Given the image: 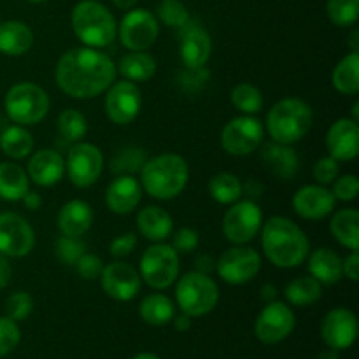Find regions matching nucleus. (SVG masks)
<instances>
[{"label": "nucleus", "mask_w": 359, "mask_h": 359, "mask_svg": "<svg viewBox=\"0 0 359 359\" xmlns=\"http://www.w3.org/2000/svg\"><path fill=\"white\" fill-rule=\"evenodd\" d=\"M28 2H34V4H41V2H46V0H28Z\"/></svg>", "instance_id": "60"}, {"label": "nucleus", "mask_w": 359, "mask_h": 359, "mask_svg": "<svg viewBox=\"0 0 359 359\" xmlns=\"http://www.w3.org/2000/svg\"><path fill=\"white\" fill-rule=\"evenodd\" d=\"M312 119L314 114L311 105L300 98H284L270 109L266 116V130L273 142L291 146L307 135Z\"/></svg>", "instance_id": "5"}, {"label": "nucleus", "mask_w": 359, "mask_h": 359, "mask_svg": "<svg viewBox=\"0 0 359 359\" xmlns=\"http://www.w3.org/2000/svg\"><path fill=\"white\" fill-rule=\"evenodd\" d=\"M263 212L252 200L235 203L228 209L223 219V231L233 244L242 245L256 237L262 230Z\"/></svg>", "instance_id": "13"}, {"label": "nucleus", "mask_w": 359, "mask_h": 359, "mask_svg": "<svg viewBox=\"0 0 359 359\" xmlns=\"http://www.w3.org/2000/svg\"><path fill=\"white\" fill-rule=\"evenodd\" d=\"M146 161V153L140 147H125L112 158L111 170L116 175H133L142 170Z\"/></svg>", "instance_id": "39"}, {"label": "nucleus", "mask_w": 359, "mask_h": 359, "mask_svg": "<svg viewBox=\"0 0 359 359\" xmlns=\"http://www.w3.org/2000/svg\"><path fill=\"white\" fill-rule=\"evenodd\" d=\"M84 252H86V244L77 237H65V235H62L58 242H56V256H58V259L63 265L74 266Z\"/></svg>", "instance_id": "42"}, {"label": "nucleus", "mask_w": 359, "mask_h": 359, "mask_svg": "<svg viewBox=\"0 0 359 359\" xmlns=\"http://www.w3.org/2000/svg\"><path fill=\"white\" fill-rule=\"evenodd\" d=\"M312 174L319 184H332L339 177V161L333 160L332 156L321 158L319 161H316Z\"/></svg>", "instance_id": "47"}, {"label": "nucleus", "mask_w": 359, "mask_h": 359, "mask_svg": "<svg viewBox=\"0 0 359 359\" xmlns=\"http://www.w3.org/2000/svg\"><path fill=\"white\" fill-rule=\"evenodd\" d=\"M172 321H174V326L177 332H188L191 328V318L188 314H184V312L181 316H174Z\"/></svg>", "instance_id": "53"}, {"label": "nucleus", "mask_w": 359, "mask_h": 359, "mask_svg": "<svg viewBox=\"0 0 359 359\" xmlns=\"http://www.w3.org/2000/svg\"><path fill=\"white\" fill-rule=\"evenodd\" d=\"M326 13L337 27H353L359 16V0H328Z\"/></svg>", "instance_id": "40"}, {"label": "nucleus", "mask_w": 359, "mask_h": 359, "mask_svg": "<svg viewBox=\"0 0 359 359\" xmlns=\"http://www.w3.org/2000/svg\"><path fill=\"white\" fill-rule=\"evenodd\" d=\"M177 305L189 318L209 314L219 302L217 284L207 273L188 272L179 279L175 287Z\"/></svg>", "instance_id": "6"}, {"label": "nucleus", "mask_w": 359, "mask_h": 359, "mask_svg": "<svg viewBox=\"0 0 359 359\" xmlns=\"http://www.w3.org/2000/svg\"><path fill=\"white\" fill-rule=\"evenodd\" d=\"M112 2H114V6L119 7V9L128 11V9H133V7H135V4L139 2V0H112Z\"/></svg>", "instance_id": "56"}, {"label": "nucleus", "mask_w": 359, "mask_h": 359, "mask_svg": "<svg viewBox=\"0 0 359 359\" xmlns=\"http://www.w3.org/2000/svg\"><path fill=\"white\" fill-rule=\"evenodd\" d=\"M216 270L224 283L241 286L258 276L262 270V258L255 249L235 245L219 256L216 262Z\"/></svg>", "instance_id": "9"}, {"label": "nucleus", "mask_w": 359, "mask_h": 359, "mask_svg": "<svg viewBox=\"0 0 359 359\" xmlns=\"http://www.w3.org/2000/svg\"><path fill=\"white\" fill-rule=\"evenodd\" d=\"M337 198L325 186L309 184L298 189L293 196L294 212L309 221L325 219L335 209Z\"/></svg>", "instance_id": "19"}, {"label": "nucleus", "mask_w": 359, "mask_h": 359, "mask_svg": "<svg viewBox=\"0 0 359 359\" xmlns=\"http://www.w3.org/2000/svg\"><path fill=\"white\" fill-rule=\"evenodd\" d=\"M333 86L344 95H356L359 91V55L353 51L339 62L333 70Z\"/></svg>", "instance_id": "33"}, {"label": "nucleus", "mask_w": 359, "mask_h": 359, "mask_svg": "<svg viewBox=\"0 0 359 359\" xmlns=\"http://www.w3.org/2000/svg\"><path fill=\"white\" fill-rule=\"evenodd\" d=\"M93 224V210L84 200H70L60 209L58 228L65 237L81 238Z\"/></svg>", "instance_id": "25"}, {"label": "nucleus", "mask_w": 359, "mask_h": 359, "mask_svg": "<svg viewBox=\"0 0 359 359\" xmlns=\"http://www.w3.org/2000/svg\"><path fill=\"white\" fill-rule=\"evenodd\" d=\"M323 340L335 351L353 347L358 339V318L349 309H333L325 316L321 325Z\"/></svg>", "instance_id": "17"}, {"label": "nucleus", "mask_w": 359, "mask_h": 359, "mask_svg": "<svg viewBox=\"0 0 359 359\" xmlns=\"http://www.w3.org/2000/svg\"><path fill=\"white\" fill-rule=\"evenodd\" d=\"M142 95L132 81L111 84L105 97V114L114 125H130L139 116Z\"/></svg>", "instance_id": "16"}, {"label": "nucleus", "mask_w": 359, "mask_h": 359, "mask_svg": "<svg viewBox=\"0 0 359 359\" xmlns=\"http://www.w3.org/2000/svg\"><path fill=\"white\" fill-rule=\"evenodd\" d=\"M7 116L21 126L37 125L48 116L49 97L34 83L14 84L4 100Z\"/></svg>", "instance_id": "7"}, {"label": "nucleus", "mask_w": 359, "mask_h": 359, "mask_svg": "<svg viewBox=\"0 0 359 359\" xmlns=\"http://www.w3.org/2000/svg\"><path fill=\"white\" fill-rule=\"evenodd\" d=\"M28 186H30V179L23 167L11 161L0 163V198L7 202L23 200V196L30 191Z\"/></svg>", "instance_id": "29"}, {"label": "nucleus", "mask_w": 359, "mask_h": 359, "mask_svg": "<svg viewBox=\"0 0 359 359\" xmlns=\"http://www.w3.org/2000/svg\"><path fill=\"white\" fill-rule=\"evenodd\" d=\"M140 276L153 290H167L179 276V255L167 244L146 249L140 258Z\"/></svg>", "instance_id": "8"}, {"label": "nucleus", "mask_w": 359, "mask_h": 359, "mask_svg": "<svg viewBox=\"0 0 359 359\" xmlns=\"http://www.w3.org/2000/svg\"><path fill=\"white\" fill-rule=\"evenodd\" d=\"M11 273H13V270H11L9 259H7V256L0 255V290L9 284Z\"/></svg>", "instance_id": "51"}, {"label": "nucleus", "mask_w": 359, "mask_h": 359, "mask_svg": "<svg viewBox=\"0 0 359 359\" xmlns=\"http://www.w3.org/2000/svg\"><path fill=\"white\" fill-rule=\"evenodd\" d=\"M137 245V237L133 233H125L119 235L112 241L111 244V255L114 258H123V256H128L130 252L135 249Z\"/></svg>", "instance_id": "49"}, {"label": "nucleus", "mask_w": 359, "mask_h": 359, "mask_svg": "<svg viewBox=\"0 0 359 359\" xmlns=\"http://www.w3.org/2000/svg\"><path fill=\"white\" fill-rule=\"evenodd\" d=\"M262 160L280 181H291L298 172V154L287 144L269 142L262 149Z\"/></svg>", "instance_id": "24"}, {"label": "nucleus", "mask_w": 359, "mask_h": 359, "mask_svg": "<svg viewBox=\"0 0 359 359\" xmlns=\"http://www.w3.org/2000/svg\"><path fill=\"white\" fill-rule=\"evenodd\" d=\"M28 179L42 188L58 184L65 174V160L53 149H41L28 161Z\"/></svg>", "instance_id": "22"}, {"label": "nucleus", "mask_w": 359, "mask_h": 359, "mask_svg": "<svg viewBox=\"0 0 359 359\" xmlns=\"http://www.w3.org/2000/svg\"><path fill=\"white\" fill-rule=\"evenodd\" d=\"M318 359H340L339 351H335V349H332V347H328V349H325V351H321V353H319Z\"/></svg>", "instance_id": "57"}, {"label": "nucleus", "mask_w": 359, "mask_h": 359, "mask_svg": "<svg viewBox=\"0 0 359 359\" xmlns=\"http://www.w3.org/2000/svg\"><path fill=\"white\" fill-rule=\"evenodd\" d=\"M286 298L290 300L291 305L297 307H309V305L316 304L321 298L323 287L321 283L314 279V277H297L291 280L284 291Z\"/></svg>", "instance_id": "35"}, {"label": "nucleus", "mask_w": 359, "mask_h": 359, "mask_svg": "<svg viewBox=\"0 0 359 359\" xmlns=\"http://www.w3.org/2000/svg\"><path fill=\"white\" fill-rule=\"evenodd\" d=\"M333 237L351 251L359 248V212L356 209H344L333 216L330 223Z\"/></svg>", "instance_id": "30"}, {"label": "nucleus", "mask_w": 359, "mask_h": 359, "mask_svg": "<svg viewBox=\"0 0 359 359\" xmlns=\"http://www.w3.org/2000/svg\"><path fill=\"white\" fill-rule=\"evenodd\" d=\"M114 62L95 48L67 51L56 65V83L72 98H93L109 90L116 79Z\"/></svg>", "instance_id": "1"}, {"label": "nucleus", "mask_w": 359, "mask_h": 359, "mask_svg": "<svg viewBox=\"0 0 359 359\" xmlns=\"http://www.w3.org/2000/svg\"><path fill=\"white\" fill-rule=\"evenodd\" d=\"M198 233L195 230H191V228H181V230H177V233H174L172 249L177 255H189V252H193L198 248Z\"/></svg>", "instance_id": "46"}, {"label": "nucleus", "mask_w": 359, "mask_h": 359, "mask_svg": "<svg viewBox=\"0 0 359 359\" xmlns=\"http://www.w3.org/2000/svg\"><path fill=\"white\" fill-rule=\"evenodd\" d=\"M359 191V182L358 177L353 174L340 175L333 181V196L337 200H342V202H351L358 196Z\"/></svg>", "instance_id": "45"}, {"label": "nucleus", "mask_w": 359, "mask_h": 359, "mask_svg": "<svg viewBox=\"0 0 359 359\" xmlns=\"http://www.w3.org/2000/svg\"><path fill=\"white\" fill-rule=\"evenodd\" d=\"M263 144V125L251 116H241L228 123L221 133V146L228 154L248 156Z\"/></svg>", "instance_id": "12"}, {"label": "nucleus", "mask_w": 359, "mask_h": 359, "mask_svg": "<svg viewBox=\"0 0 359 359\" xmlns=\"http://www.w3.org/2000/svg\"><path fill=\"white\" fill-rule=\"evenodd\" d=\"M297 319L293 311L283 302H269L265 309L259 312L255 323V335L263 344H279L293 333Z\"/></svg>", "instance_id": "14"}, {"label": "nucleus", "mask_w": 359, "mask_h": 359, "mask_svg": "<svg viewBox=\"0 0 359 359\" xmlns=\"http://www.w3.org/2000/svg\"><path fill=\"white\" fill-rule=\"evenodd\" d=\"M74 266H76L77 273L86 280L98 279L102 276V270H104L102 259L95 255H86V252L77 259V263Z\"/></svg>", "instance_id": "48"}, {"label": "nucleus", "mask_w": 359, "mask_h": 359, "mask_svg": "<svg viewBox=\"0 0 359 359\" xmlns=\"http://www.w3.org/2000/svg\"><path fill=\"white\" fill-rule=\"evenodd\" d=\"M231 104L244 114H256L263 107V95L252 84L241 83L231 90Z\"/></svg>", "instance_id": "38"}, {"label": "nucleus", "mask_w": 359, "mask_h": 359, "mask_svg": "<svg viewBox=\"0 0 359 359\" xmlns=\"http://www.w3.org/2000/svg\"><path fill=\"white\" fill-rule=\"evenodd\" d=\"M23 202H25V205H27V209L35 210V209H39V207H41L42 198H41V195H39V193L28 191L27 195L23 196Z\"/></svg>", "instance_id": "54"}, {"label": "nucleus", "mask_w": 359, "mask_h": 359, "mask_svg": "<svg viewBox=\"0 0 359 359\" xmlns=\"http://www.w3.org/2000/svg\"><path fill=\"white\" fill-rule=\"evenodd\" d=\"M119 72L126 81H135V83H144L151 79L156 72V62L151 55L144 51H132L121 58L118 65Z\"/></svg>", "instance_id": "31"}, {"label": "nucleus", "mask_w": 359, "mask_h": 359, "mask_svg": "<svg viewBox=\"0 0 359 359\" xmlns=\"http://www.w3.org/2000/svg\"><path fill=\"white\" fill-rule=\"evenodd\" d=\"M181 41H179V51L181 60L189 70H198L209 62L210 51H212V41L207 34L205 28L198 25H184L181 28Z\"/></svg>", "instance_id": "20"}, {"label": "nucleus", "mask_w": 359, "mask_h": 359, "mask_svg": "<svg viewBox=\"0 0 359 359\" xmlns=\"http://www.w3.org/2000/svg\"><path fill=\"white\" fill-rule=\"evenodd\" d=\"M35 245L34 228L16 212L0 214V255L7 258H23Z\"/></svg>", "instance_id": "15"}, {"label": "nucleus", "mask_w": 359, "mask_h": 359, "mask_svg": "<svg viewBox=\"0 0 359 359\" xmlns=\"http://www.w3.org/2000/svg\"><path fill=\"white\" fill-rule=\"evenodd\" d=\"M209 193L216 202L228 205L241 198L242 184L237 175L230 172H221L209 181Z\"/></svg>", "instance_id": "36"}, {"label": "nucleus", "mask_w": 359, "mask_h": 359, "mask_svg": "<svg viewBox=\"0 0 359 359\" xmlns=\"http://www.w3.org/2000/svg\"><path fill=\"white\" fill-rule=\"evenodd\" d=\"M137 226H139L140 235L153 242H161L168 238L174 231V221L170 214L161 207L149 205L144 207L137 216Z\"/></svg>", "instance_id": "26"}, {"label": "nucleus", "mask_w": 359, "mask_h": 359, "mask_svg": "<svg viewBox=\"0 0 359 359\" xmlns=\"http://www.w3.org/2000/svg\"><path fill=\"white\" fill-rule=\"evenodd\" d=\"M214 259L210 258V256H200V258H196V269H198V272L202 273H207L209 276L210 270L216 269V265H214Z\"/></svg>", "instance_id": "52"}, {"label": "nucleus", "mask_w": 359, "mask_h": 359, "mask_svg": "<svg viewBox=\"0 0 359 359\" xmlns=\"http://www.w3.org/2000/svg\"><path fill=\"white\" fill-rule=\"evenodd\" d=\"M72 28L88 48H104L118 35V23L111 11L97 0H83L72 11Z\"/></svg>", "instance_id": "4"}, {"label": "nucleus", "mask_w": 359, "mask_h": 359, "mask_svg": "<svg viewBox=\"0 0 359 359\" xmlns=\"http://www.w3.org/2000/svg\"><path fill=\"white\" fill-rule=\"evenodd\" d=\"M349 46L353 48V51H359V32L358 30H353V34H351L349 37Z\"/></svg>", "instance_id": "58"}, {"label": "nucleus", "mask_w": 359, "mask_h": 359, "mask_svg": "<svg viewBox=\"0 0 359 359\" xmlns=\"http://www.w3.org/2000/svg\"><path fill=\"white\" fill-rule=\"evenodd\" d=\"M21 340L20 326L16 321L6 318H0V358H6L13 353Z\"/></svg>", "instance_id": "44"}, {"label": "nucleus", "mask_w": 359, "mask_h": 359, "mask_svg": "<svg viewBox=\"0 0 359 359\" xmlns=\"http://www.w3.org/2000/svg\"><path fill=\"white\" fill-rule=\"evenodd\" d=\"M263 252L279 269L300 266L309 256V238L305 231L283 216L270 217L262 230Z\"/></svg>", "instance_id": "2"}, {"label": "nucleus", "mask_w": 359, "mask_h": 359, "mask_svg": "<svg viewBox=\"0 0 359 359\" xmlns=\"http://www.w3.org/2000/svg\"><path fill=\"white\" fill-rule=\"evenodd\" d=\"M309 272L318 283L332 286L339 283L344 276L342 258L328 248L316 249L309 259Z\"/></svg>", "instance_id": "27"}, {"label": "nucleus", "mask_w": 359, "mask_h": 359, "mask_svg": "<svg viewBox=\"0 0 359 359\" xmlns=\"http://www.w3.org/2000/svg\"><path fill=\"white\" fill-rule=\"evenodd\" d=\"M259 297H262V300L265 302H273L277 297L276 286H272V284H265V286L262 287V291H259Z\"/></svg>", "instance_id": "55"}, {"label": "nucleus", "mask_w": 359, "mask_h": 359, "mask_svg": "<svg viewBox=\"0 0 359 359\" xmlns=\"http://www.w3.org/2000/svg\"><path fill=\"white\" fill-rule=\"evenodd\" d=\"M142 186L133 175H118L105 193L107 207L116 214H128L139 205Z\"/></svg>", "instance_id": "23"}, {"label": "nucleus", "mask_w": 359, "mask_h": 359, "mask_svg": "<svg viewBox=\"0 0 359 359\" xmlns=\"http://www.w3.org/2000/svg\"><path fill=\"white\" fill-rule=\"evenodd\" d=\"M140 318L151 326H163L170 323L175 316V305L165 294L154 293L142 300L139 307Z\"/></svg>", "instance_id": "32"}, {"label": "nucleus", "mask_w": 359, "mask_h": 359, "mask_svg": "<svg viewBox=\"0 0 359 359\" xmlns=\"http://www.w3.org/2000/svg\"><path fill=\"white\" fill-rule=\"evenodd\" d=\"M156 14L170 28H182L189 21V13L181 0H161Z\"/></svg>", "instance_id": "41"}, {"label": "nucleus", "mask_w": 359, "mask_h": 359, "mask_svg": "<svg viewBox=\"0 0 359 359\" xmlns=\"http://www.w3.org/2000/svg\"><path fill=\"white\" fill-rule=\"evenodd\" d=\"M34 311V300L27 291H18L13 293L6 300V314L13 321H25Z\"/></svg>", "instance_id": "43"}, {"label": "nucleus", "mask_w": 359, "mask_h": 359, "mask_svg": "<svg viewBox=\"0 0 359 359\" xmlns=\"http://www.w3.org/2000/svg\"><path fill=\"white\" fill-rule=\"evenodd\" d=\"M0 147L13 160H21L32 153L34 139H32L30 132H27L23 126L14 125L4 130V133L0 135Z\"/></svg>", "instance_id": "34"}, {"label": "nucleus", "mask_w": 359, "mask_h": 359, "mask_svg": "<svg viewBox=\"0 0 359 359\" xmlns=\"http://www.w3.org/2000/svg\"><path fill=\"white\" fill-rule=\"evenodd\" d=\"M88 132L86 118L76 109H65L58 116V133L67 142H79Z\"/></svg>", "instance_id": "37"}, {"label": "nucleus", "mask_w": 359, "mask_h": 359, "mask_svg": "<svg viewBox=\"0 0 359 359\" xmlns=\"http://www.w3.org/2000/svg\"><path fill=\"white\" fill-rule=\"evenodd\" d=\"M188 163L179 154H160L144 163L140 170L142 188L153 198L172 200L188 184Z\"/></svg>", "instance_id": "3"}, {"label": "nucleus", "mask_w": 359, "mask_h": 359, "mask_svg": "<svg viewBox=\"0 0 359 359\" xmlns=\"http://www.w3.org/2000/svg\"><path fill=\"white\" fill-rule=\"evenodd\" d=\"M65 170L74 186L90 188L104 170V154L93 144L76 142L69 151Z\"/></svg>", "instance_id": "10"}, {"label": "nucleus", "mask_w": 359, "mask_h": 359, "mask_svg": "<svg viewBox=\"0 0 359 359\" xmlns=\"http://www.w3.org/2000/svg\"><path fill=\"white\" fill-rule=\"evenodd\" d=\"M342 270L346 277H349L353 283L359 279V255L358 251H353L346 259H342Z\"/></svg>", "instance_id": "50"}, {"label": "nucleus", "mask_w": 359, "mask_h": 359, "mask_svg": "<svg viewBox=\"0 0 359 359\" xmlns=\"http://www.w3.org/2000/svg\"><path fill=\"white\" fill-rule=\"evenodd\" d=\"M133 359H160L156 356V354H151V353H140V354H137L135 358Z\"/></svg>", "instance_id": "59"}, {"label": "nucleus", "mask_w": 359, "mask_h": 359, "mask_svg": "<svg viewBox=\"0 0 359 359\" xmlns=\"http://www.w3.org/2000/svg\"><path fill=\"white\" fill-rule=\"evenodd\" d=\"M34 44V34L21 21L0 23V53L7 56H21Z\"/></svg>", "instance_id": "28"}, {"label": "nucleus", "mask_w": 359, "mask_h": 359, "mask_svg": "<svg viewBox=\"0 0 359 359\" xmlns=\"http://www.w3.org/2000/svg\"><path fill=\"white\" fill-rule=\"evenodd\" d=\"M326 149L337 161H351L359 153V126L354 119H339L326 135Z\"/></svg>", "instance_id": "21"}, {"label": "nucleus", "mask_w": 359, "mask_h": 359, "mask_svg": "<svg viewBox=\"0 0 359 359\" xmlns=\"http://www.w3.org/2000/svg\"><path fill=\"white\" fill-rule=\"evenodd\" d=\"M102 290L118 302H130L140 291V276L128 263L114 262L102 270Z\"/></svg>", "instance_id": "18"}, {"label": "nucleus", "mask_w": 359, "mask_h": 359, "mask_svg": "<svg viewBox=\"0 0 359 359\" xmlns=\"http://www.w3.org/2000/svg\"><path fill=\"white\" fill-rule=\"evenodd\" d=\"M160 25L156 16L147 9H132L119 25V41L130 51H146L156 42Z\"/></svg>", "instance_id": "11"}]
</instances>
